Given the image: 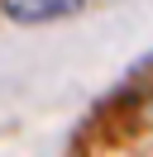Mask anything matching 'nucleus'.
I'll return each instance as SVG.
<instances>
[{
    "label": "nucleus",
    "instance_id": "1",
    "mask_svg": "<svg viewBox=\"0 0 153 157\" xmlns=\"http://www.w3.org/2000/svg\"><path fill=\"white\" fill-rule=\"evenodd\" d=\"M0 5L19 24H43V19H62V14L81 10V0H0Z\"/></svg>",
    "mask_w": 153,
    "mask_h": 157
}]
</instances>
